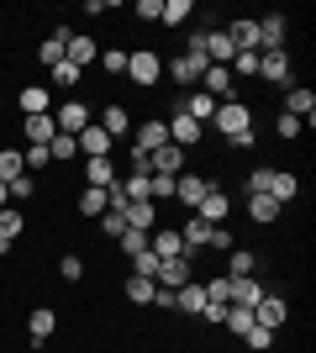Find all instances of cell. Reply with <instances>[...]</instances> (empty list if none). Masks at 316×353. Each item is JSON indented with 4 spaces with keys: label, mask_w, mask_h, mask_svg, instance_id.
<instances>
[{
    "label": "cell",
    "mask_w": 316,
    "mask_h": 353,
    "mask_svg": "<svg viewBox=\"0 0 316 353\" xmlns=\"http://www.w3.org/2000/svg\"><path fill=\"white\" fill-rule=\"evenodd\" d=\"M211 127H216L232 148H253L258 143V132H253V105H248V101H222V105H216V117H211Z\"/></svg>",
    "instance_id": "cell-1"
},
{
    "label": "cell",
    "mask_w": 316,
    "mask_h": 353,
    "mask_svg": "<svg viewBox=\"0 0 316 353\" xmlns=\"http://www.w3.org/2000/svg\"><path fill=\"white\" fill-rule=\"evenodd\" d=\"M196 280V264H190V259H158V274H153V285H158V290H180V285H190Z\"/></svg>",
    "instance_id": "cell-2"
},
{
    "label": "cell",
    "mask_w": 316,
    "mask_h": 353,
    "mask_svg": "<svg viewBox=\"0 0 316 353\" xmlns=\"http://www.w3.org/2000/svg\"><path fill=\"white\" fill-rule=\"evenodd\" d=\"M127 79H137V85H158V79H164V59H158V53H143V48L127 53Z\"/></svg>",
    "instance_id": "cell-3"
},
{
    "label": "cell",
    "mask_w": 316,
    "mask_h": 353,
    "mask_svg": "<svg viewBox=\"0 0 316 353\" xmlns=\"http://www.w3.org/2000/svg\"><path fill=\"white\" fill-rule=\"evenodd\" d=\"M200 90H206L211 101H238V90H232V69H222V63H206Z\"/></svg>",
    "instance_id": "cell-4"
},
{
    "label": "cell",
    "mask_w": 316,
    "mask_h": 353,
    "mask_svg": "<svg viewBox=\"0 0 316 353\" xmlns=\"http://www.w3.org/2000/svg\"><path fill=\"white\" fill-rule=\"evenodd\" d=\"M258 79H269V85H290V53H285V48L258 53Z\"/></svg>",
    "instance_id": "cell-5"
},
{
    "label": "cell",
    "mask_w": 316,
    "mask_h": 353,
    "mask_svg": "<svg viewBox=\"0 0 316 353\" xmlns=\"http://www.w3.org/2000/svg\"><path fill=\"white\" fill-rule=\"evenodd\" d=\"M285 316H290L285 295H264V301L253 306V322H258V327H269V332H280V327H285Z\"/></svg>",
    "instance_id": "cell-6"
},
{
    "label": "cell",
    "mask_w": 316,
    "mask_h": 353,
    "mask_svg": "<svg viewBox=\"0 0 316 353\" xmlns=\"http://www.w3.org/2000/svg\"><path fill=\"white\" fill-rule=\"evenodd\" d=\"M53 121H59V132L79 137V132H85V127H90L95 117H90V105H85V101H63V111H59Z\"/></svg>",
    "instance_id": "cell-7"
},
{
    "label": "cell",
    "mask_w": 316,
    "mask_h": 353,
    "mask_svg": "<svg viewBox=\"0 0 316 353\" xmlns=\"http://www.w3.org/2000/svg\"><path fill=\"white\" fill-rule=\"evenodd\" d=\"M148 248L158 253V259H180V253H185L180 227H153V232H148ZM185 259H190V253H185Z\"/></svg>",
    "instance_id": "cell-8"
},
{
    "label": "cell",
    "mask_w": 316,
    "mask_h": 353,
    "mask_svg": "<svg viewBox=\"0 0 316 353\" xmlns=\"http://www.w3.org/2000/svg\"><path fill=\"white\" fill-rule=\"evenodd\" d=\"M148 174H185V148L164 143L158 153H148Z\"/></svg>",
    "instance_id": "cell-9"
},
{
    "label": "cell",
    "mask_w": 316,
    "mask_h": 353,
    "mask_svg": "<svg viewBox=\"0 0 316 353\" xmlns=\"http://www.w3.org/2000/svg\"><path fill=\"white\" fill-rule=\"evenodd\" d=\"M74 143H79V153H85V159H111V143H116V137H105V127H95V121H90Z\"/></svg>",
    "instance_id": "cell-10"
},
{
    "label": "cell",
    "mask_w": 316,
    "mask_h": 353,
    "mask_svg": "<svg viewBox=\"0 0 316 353\" xmlns=\"http://www.w3.org/2000/svg\"><path fill=\"white\" fill-rule=\"evenodd\" d=\"M227 211H232V201H227V195L216 190V185H211V190H206V201L196 206V216H200V221H211V227H227Z\"/></svg>",
    "instance_id": "cell-11"
},
{
    "label": "cell",
    "mask_w": 316,
    "mask_h": 353,
    "mask_svg": "<svg viewBox=\"0 0 316 353\" xmlns=\"http://www.w3.org/2000/svg\"><path fill=\"white\" fill-rule=\"evenodd\" d=\"M227 37H232L238 53H258V21H253V16H238V21L227 27Z\"/></svg>",
    "instance_id": "cell-12"
},
{
    "label": "cell",
    "mask_w": 316,
    "mask_h": 353,
    "mask_svg": "<svg viewBox=\"0 0 316 353\" xmlns=\"http://www.w3.org/2000/svg\"><path fill=\"white\" fill-rule=\"evenodd\" d=\"M169 74H174V85H200V74H206V53H185V59L169 63Z\"/></svg>",
    "instance_id": "cell-13"
},
{
    "label": "cell",
    "mask_w": 316,
    "mask_h": 353,
    "mask_svg": "<svg viewBox=\"0 0 316 353\" xmlns=\"http://www.w3.org/2000/svg\"><path fill=\"white\" fill-rule=\"evenodd\" d=\"M164 127H169V143H174V148L200 143V132H206V127H200V121H190L185 111H174V121H164Z\"/></svg>",
    "instance_id": "cell-14"
},
{
    "label": "cell",
    "mask_w": 316,
    "mask_h": 353,
    "mask_svg": "<svg viewBox=\"0 0 316 353\" xmlns=\"http://www.w3.org/2000/svg\"><path fill=\"white\" fill-rule=\"evenodd\" d=\"M121 221L137 227V232H153V227H158V201H132V206L121 211Z\"/></svg>",
    "instance_id": "cell-15"
},
{
    "label": "cell",
    "mask_w": 316,
    "mask_h": 353,
    "mask_svg": "<svg viewBox=\"0 0 316 353\" xmlns=\"http://www.w3.org/2000/svg\"><path fill=\"white\" fill-rule=\"evenodd\" d=\"M258 301H264V290H258L253 274H248V280H227V306H248L253 311Z\"/></svg>",
    "instance_id": "cell-16"
},
{
    "label": "cell",
    "mask_w": 316,
    "mask_h": 353,
    "mask_svg": "<svg viewBox=\"0 0 316 353\" xmlns=\"http://www.w3.org/2000/svg\"><path fill=\"white\" fill-rule=\"evenodd\" d=\"M180 243H185V253H190V259H196L200 248H211V221H200V216H190L180 227Z\"/></svg>",
    "instance_id": "cell-17"
},
{
    "label": "cell",
    "mask_w": 316,
    "mask_h": 353,
    "mask_svg": "<svg viewBox=\"0 0 316 353\" xmlns=\"http://www.w3.org/2000/svg\"><path fill=\"white\" fill-rule=\"evenodd\" d=\"M269 48H285V16L269 11L258 21V53H269Z\"/></svg>",
    "instance_id": "cell-18"
},
{
    "label": "cell",
    "mask_w": 316,
    "mask_h": 353,
    "mask_svg": "<svg viewBox=\"0 0 316 353\" xmlns=\"http://www.w3.org/2000/svg\"><path fill=\"white\" fill-rule=\"evenodd\" d=\"M16 105H21V117H43V111H53V90L27 85L21 95H16Z\"/></svg>",
    "instance_id": "cell-19"
},
{
    "label": "cell",
    "mask_w": 316,
    "mask_h": 353,
    "mask_svg": "<svg viewBox=\"0 0 316 353\" xmlns=\"http://www.w3.org/2000/svg\"><path fill=\"white\" fill-rule=\"evenodd\" d=\"M63 59L74 63V69H90V63H95V37H79V32H69V43H63Z\"/></svg>",
    "instance_id": "cell-20"
},
{
    "label": "cell",
    "mask_w": 316,
    "mask_h": 353,
    "mask_svg": "<svg viewBox=\"0 0 316 353\" xmlns=\"http://www.w3.org/2000/svg\"><path fill=\"white\" fill-rule=\"evenodd\" d=\"M164 143H169V127H164V121H143V127H137L132 153H158Z\"/></svg>",
    "instance_id": "cell-21"
},
{
    "label": "cell",
    "mask_w": 316,
    "mask_h": 353,
    "mask_svg": "<svg viewBox=\"0 0 316 353\" xmlns=\"http://www.w3.org/2000/svg\"><path fill=\"white\" fill-rule=\"evenodd\" d=\"M264 195L285 206V201H295V195H301V179L290 174V169H274V174H269V190H264Z\"/></svg>",
    "instance_id": "cell-22"
},
{
    "label": "cell",
    "mask_w": 316,
    "mask_h": 353,
    "mask_svg": "<svg viewBox=\"0 0 316 353\" xmlns=\"http://www.w3.org/2000/svg\"><path fill=\"white\" fill-rule=\"evenodd\" d=\"M206 190H211V185H206L200 174H180V179H174V201H185L190 211H196L200 201H206Z\"/></svg>",
    "instance_id": "cell-23"
},
{
    "label": "cell",
    "mask_w": 316,
    "mask_h": 353,
    "mask_svg": "<svg viewBox=\"0 0 316 353\" xmlns=\"http://www.w3.org/2000/svg\"><path fill=\"white\" fill-rule=\"evenodd\" d=\"M53 327H59V311H53V306H37V311L27 316V332H32V343H48V338H53Z\"/></svg>",
    "instance_id": "cell-24"
},
{
    "label": "cell",
    "mask_w": 316,
    "mask_h": 353,
    "mask_svg": "<svg viewBox=\"0 0 316 353\" xmlns=\"http://www.w3.org/2000/svg\"><path fill=\"white\" fill-rule=\"evenodd\" d=\"M21 132H27V143H53V132H59V121H53V111H43V117H27L21 121Z\"/></svg>",
    "instance_id": "cell-25"
},
{
    "label": "cell",
    "mask_w": 316,
    "mask_h": 353,
    "mask_svg": "<svg viewBox=\"0 0 316 353\" xmlns=\"http://www.w3.org/2000/svg\"><path fill=\"white\" fill-rule=\"evenodd\" d=\"M238 59V48H232V37H227V32H206V63H232Z\"/></svg>",
    "instance_id": "cell-26"
},
{
    "label": "cell",
    "mask_w": 316,
    "mask_h": 353,
    "mask_svg": "<svg viewBox=\"0 0 316 353\" xmlns=\"http://www.w3.org/2000/svg\"><path fill=\"white\" fill-rule=\"evenodd\" d=\"M174 306L190 311V316H200V311H206V285H200V280L180 285V290H174Z\"/></svg>",
    "instance_id": "cell-27"
},
{
    "label": "cell",
    "mask_w": 316,
    "mask_h": 353,
    "mask_svg": "<svg viewBox=\"0 0 316 353\" xmlns=\"http://www.w3.org/2000/svg\"><path fill=\"white\" fill-rule=\"evenodd\" d=\"M85 185L111 190V185H116V163H111V159H90V163H85Z\"/></svg>",
    "instance_id": "cell-28"
},
{
    "label": "cell",
    "mask_w": 316,
    "mask_h": 353,
    "mask_svg": "<svg viewBox=\"0 0 316 353\" xmlns=\"http://www.w3.org/2000/svg\"><path fill=\"white\" fill-rule=\"evenodd\" d=\"M285 117L311 121L316 117V95H311V90H290V95H285Z\"/></svg>",
    "instance_id": "cell-29"
},
{
    "label": "cell",
    "mask_w": 316,
    "mask_h": 353,
    "mask_svg": "<svg viewBox=\"0 0 316 353\" xmlns=\"http://www.w3.org/2000/svg\"><path fill=\"white\" fill-rule=\"evenodd\" d=\"M63 43H69V27H53V37H43V48H37V63H63Z\"/></svg>",
    "instance_id": "cell-30"
},
{
    "label": "cell",
    "mask_w": 316,
    "mask_h": 353,
    "mask_svg": "<svg viewBox=\"0 0 316 353\" xmlns=\"http://www.w3.org/2000/svg\"><path fill=\"white\" fill-rule=\"evenodd\" d=\"M21 227H27V221H21V211H16V206L0 211V253H11V243L21 237Z\"/></svg>",
    "instance_id": "cell-31"
},
{
    "label": "cell",
    "mask_w": 316,
    "mask_h": 353,
    "mask_svg": "<svg viewBox=\"0 0 316 353\" xmlns=\"http://www.w3.org/2000/svg\"><path fill=\"white\" fill-rule=\"evenodd\" d=\"M253 269H258V259L248 248H232V253H227V280H248Z\"/></svg>",
    "instance_id": "cell-32"
},
{
    "label": "cell",
    "mask_w": 316,
    "mask_h": 353,
    "mask_svg": "<svg viewBox=\"0 0 316 353\" xmlns=\"http://www.w3.org/2000/svg\"><path fill=\"white\" fill-rule=\"evenodd\" d=\"M101 127H105V137H127V127H132V117H127V105H105Z\"/></svg>",
    "instance_id": "cell-33"
},
{
    "label": "cell",
    "mask_w": 316,
    "mask_h": 353,
    "mask_svg": "<svg viewBox=\"0 0 316 353\" xmlns=\"http://www.w3.org/2000/svg\"><path fill=\"white\" fill-rule=\"evenodd\" d=\"M79 216H105V190H95V185H85V190H79Z\"/></svg>",
    "instance_id": "cell-34"
},
{
    "label": "cell",
    "mask_w": 316,
    "mask_h": 353,
    "mask_svg": "<svg viewBox=\"0 0 316 353\" xmlns=\"http://www.w3.org/2000/svg\"><path fill=\"white\" fill-rule=\"evenodd\" d=\"M222 327H227V332H232V338H242V332H248V327H253V311H248V306H227Z\"/></svg>",
    "instance_id": "cell-35"
},
{
    "label": "cell",
    "mask_w": 316,
    "mask_h": 353,
    "mask_svg": "<svg viewBox=\"0 0 316 353\" xmlns=\"http://www.w3.org/2000/svg\"><path fill=\"white\" fill-rule=\"evenodd\" d=\"M248 216L264 227V221H274L280 216V201H269V195H248Z\"/></svg>",
    "instance_id": "cell-36"
},
{
    "label": "cell",
    "mask_w": 316,
    "mask_h": 353,
    "mask_svg": "<svg viewBox=\"0 0 316 353\" xmlns=\"http://www.w3.org/2000/svg\"><path fill=\"white\" fill-rule=\"evenodd\" d=\"M127 301H132V306H153V280L132 274V280H127Z\"/></svg>",
    "instance_id": "cell-37"
},
{
    "label": "cell",
    "mask_w": 316,
    "mask_h": 353,
    "mask_svg": "<svg viewBox=\"0 0 316 353\" xmlns=\"http://www.w3.org/2000/svg\"><path fill=\"white\" fill-rule=\"evenodd\" d=\"M16 174H27V163H21V153H16V148H6V153H0V185H11Z\"/></svg>",
    "instance_id": "cell-38"
},
{
    "label": "cell",
    "mask_w": 316,
    "mask_h": 353,
    "mask_svg": "<svg viewBox=\"0 0 316 353\" xmlns=\"http://www.w3.org/2000/svg\"><path fill=\"white\" fill-rule=\"evenodd\" d=\"M190 11H196L190 0H164V16H158V21H164V27H180V21H190Z\"/></svg>",
    "instance_id": "cell-39"
},
{
    "label": "cell",
    "mask_w": 316,
    "mask_h": 353,
    "mask_svg": "<svg viewBox=\"0 0 316 353\" xmlns=\"http://www.w3.org/2000/svg\"><path fill=\"white\" fill-rule=\"evenodd\" d=\"M242 343H248V348H253V353H269L274 348V332H269V327H248V332H242Z\"/></svg>",
    "instance_id": "cell-40"
},
{
    "label": "cell",
    "mask_w": 316,
    "mask_h": 353,
    "mask_svg": "<svg viewBox=\"0 0 316 353\" xmlns=\"http://www.w3.org/2000/svg\"><path fill=\"white\" fill-rule=\"evenodd\" d=\"M79 153V143L69 132H53V143H48V159H74Z\"/></svg>",
    "instance_id": "cell-41"
},
{
    "label": "cell",
    "mask_w": 316,
    "mask_h": 353,
    "mask_svg": "<svg viewBox=\"0 0 316 353\" xmlns=\"http://www.w3.org/2000/svg\"><path fill=\"white\" fill-rule=\"evenodd\" d=\"M21 163H27V174H37V169H48L53 159H48V148H43V143H32V148H21Z\"/></svg>",
    "instance_id": "cell-42"
},
{
    "label": "cell",
    "mask_w": 316,
    "mask_h": 353,
    "mask_svg": "<svg viewBox=\"0 0 316 353\" xmlns=\"http://www.w3.org/2000/svg\"><path fill=\"white\" fill-rule=\"evenodd\" d=\"M79 74H85V69H74V63L63 59V63H53V85H59V90H74V85H79Z\"/></svg>",
    "instance_id": "cell-43"
},
{
    "label": "cell",
    "mask_w": 316,
    "mask_h": 353,
    "mask_svg": "<svg viewBox=\"0 0 316 353\" xmlns=\"http://www.w3.org/2000/svg\"><path fill=\"white\" fill-rule=\"evenodd\" d=\"M227 69H232V79H238V74H242V79H258V53H238Z\"/></svg>",
    "instance_id": "cell-44"
},
{
    "label": "cell",
    "mask_w": 316,
    "mask_h": 353,
    "mask_svg": "<svg viewBox=\"0 0 316 353\" xmlns=\"http://www.w3.org/2000/svg\"><path fill=\"white\" fill-rule=\"evenodd\" d=\"M59 274H63L69 285L85 280V259H79V253H63V259H59Z\"/></svg>",
    "instance_id": "cell-45"
},
{
    "label": "cell",
    "mask_w": 316,
    "mask_h": 353,
    "mask_svg": "<svg viewBox=\"0 0 316 353\" xmlns=\"http://www.w3.org/2000/svg\"><path fill=\"white\" fill-rule=\"evenodd\" d=\"M116 243H121V248H127V253H132V259H137V253L148 248V232H137V227H127V232H121Z\"/></svg>",
    "instance_id": "cell-46"
},
{
    "label": "cell",
    "mask_w": 316,
    "mask_h": 353,
    "mask_svg": "<svg viewBox=\"0 0 316 353\" xmlns=\"http://www.w3.org/2000/svg\"><path fill=\"white\" fill-rule=\"evenodd\" d=\"M95 227H101L105 237H121V232H127V221H121V211H105V216H95Z\"/></svg>",
    "instance_id": "cell-47"
},
{
    "label": "cell",
    "mask_w": 316,
    "mask_h": 353,
    "mask_svg": "<svg viewBox=\"0 0 316 353\" xmlns=\"http://www.w3.org/2000/svg\"><path fill=\"white\" fill-rule=\"evenodd\" d=\"M274 132L285 137V143H295V137H301V121H295V117H285V111H280V117H274Z\"/></svg>",
    "instance_id": "cell-48"
},
{
    "label": "cell",
    "mask_w": 316,
    "mask_h": 353,
    "mask_svg": "<svg viewBox=\"0 0 316 353\" xmlns=\"http://www.w3.org/2000/svg\"><path fill=\"white\" fill-rule=\"evenodd\" d=\"M132 264H137V274H143V280H153V274H158V253H153V248H143V253L132 259Z\"/></svg>",
    "instance_id": "cell-49"
},
{
    "label": "cell",
    "mask_w": 316,
    "mask_h": 353,
    "mask_svg": "<svg viewBox=\"0 0 316 353\" xmlns=\"http://www.w3.org/2000/svg\"><path fill=\"white\" fill-rule=\"evenodd\" d=\"M6 190H11V201H27V195L37 190V179H32V174H16L11 185H6Z\"/></svg>",
    "instance_id": "cell-50"
},
{
    "label": "cell",
    "mask_w": 316,
    "mask_h": 353,
    "mask_svg": "<svg viewBox=\"0 0 316 353\" xmlns=\"http://www.w3.org/2000/svg\"><path fill=\"white\" fill-rule=\"evenodd\" d=\"M101 69H105V74H127V53H121V48L101 53Z\"/></svg>",
    "instance_id": "cell-51"
},
{
    "label": "cell",
    "mask_w": 316,
    "mask_h": 353,
    "mask_svg": "<svg viewBox=\"0 0 316 353\" xmlns=\"http://www.w3.org/2000/svg\"><path fill=\"white\" fill-rule=\"evenodd\" d=\"M164 16V0H137V21H158Z\"/></svg>",
    "instance_id": "cell-52"
},
{
    "label": "cell",
    "mask_w": 316,
    "mask_h": 353,
    "mask_svg": "<svg viewBox=\"0 0 316 353\" xmlns=\"http://www.w3.org/2000/svg\"><path fill=\"white\" fill-rule=\"evenodd\" d=\"M211 248H216V253H232L238 243H232V232H227V227H211Z\"/></svg>",
    "instance_id": "cell-53"
},
{
    "label": "cell",
    "mask_w": 316,
    "mask_h": 353,
    "mask_svg": "<svg viewBox=\"0 0 316 353\" xmlns=\"http://www.w3.org/2000/svg\"><path fill=\"white\" fill-rule=\"evenodd\" d=\"M269 174H274V169H253V174H248V195H264V190H269Z\"/></svg>",
    "instance_id": "cell-54"
},
{
    "label": "cell",
    "mask_w": 316,
    "mask_h": 353,
    "mask_svg": "<svg viewBox=\"0 0 316 353\" xmlns=\"http://www.w3.org/2000/svg\"><path fill=\"white\" fill-rule=\"evenodd\" d=\"M153 306H164V311H174V290H158V285H153Z\"/></svg>",
    "instance_id": "cell-55"
},
{
    "label": "cell",
    "mask_w": 316,
    "mask_h": 353,
    "mask_svg": "<svg viewBox=\"0 0 316 353\" xmlns=\"http://www.w3.org/2000/svg\"><path fill=\"white\" fill-rule=\"evenodd\" d=\"M200 316H206V322H216V327H222V316H227V306H216V301H206V311H200Z\"/></svg>",
    "instance_id": "cell-56"
},
{
    "label": "cell",
    "mask_w": 316,
    "mask_h": 353,
    "mask_svg": "<svg viewBox=\"0 0 316 353\" xmlns=\"http://www.w3.org/2000/svg\"><path fill=\"white\" fill-rule=\"evenodd\" d=\"M0 111H6V95H0Z\"/></svg>",
    "instance_id": "cell-57"
}]
</instances>
